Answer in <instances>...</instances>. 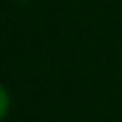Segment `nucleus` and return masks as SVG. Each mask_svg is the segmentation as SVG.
Returning <instances> with one entry per match:
<instances>
[{"label":"nucleus","mask_w":122,"mask_h":122,"mask_svg":"<svg viewBox=\"0 0 122 122\" xmlns=\"http://www.w3.org/2000/svg\"><path fill=\"white\" fill-rule=\"evenodd\" d=\"M9 104H11L9 91L5 88V84H0V122L7 118V113H9Z\"/></svg>","instance_id":"obj_1"}]
</instances>
